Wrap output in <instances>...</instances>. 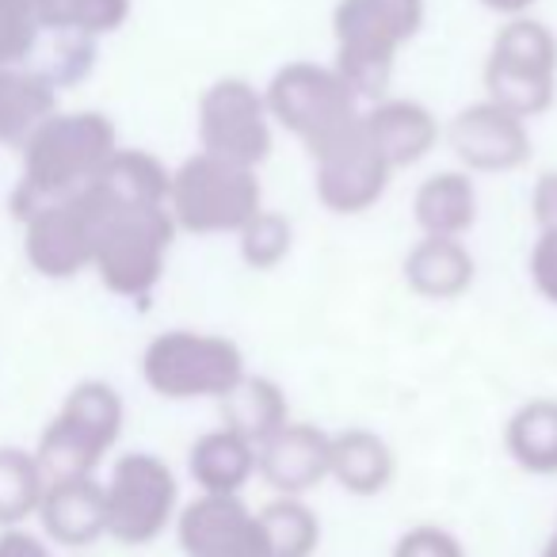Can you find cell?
Masks as SVG:
<instances>
[{"instance_id":"5b68a950","label":"cell","mask_w":557,"mask_h":557,"mask_svg":"<svg viewBox=\"0 0 557 557\" xmlns=\"http://www.w3.org/2000/svg\"><path fill=\"white\" fill-rule=\"evenodd\" d=\"M248 374L245 351L230 336L176 329L149 344L146 379L169 401H222Z\"/></svg>"},{"instance_id":"8992f818","label":"cell","mask_w":557,"mask_h":557,"mask_svg":"<svg viewBox=\"0 0 557 557\" xmlns=\"http://www.w3.org/2000/svg\"><path fill=\"white\" fill-rule=\"evenodd\" d=\"M100 207V202H96ZM176 237L169 207H146V210H103L100 207V230H96V263L103 278L119 295H146L157 287L164 271V256Z\"/></svg>"},{"instance_id":"603a6c76","label":"cell","mask_w":557,"mask_h":557,"mask_svg":"<svg viewBox=\"0 0 557 557\" xmlns=\"http://www.w3.org/2000/svg\"><path fill=\"white\" fill-rule=\"evenodd\" d=\"M131 0H50V9L62 24L88 27V32H111L123 24Z\"/></svg>"},{"instance_id":"7402d4cb","label":"cell","mask_w":557,"mask_h":557,"mask_svg":"<svg viewBox=\"0 0 557 557\" xmlns=\"http://www.w3.org/2000/svg\"><path fill=\"white\" fill-rule=\"evenodd\" d=\"M237 245H240V260L252 271H275L290 256V248H295V225H290L287 214L263 207L237 233Z\"/></svg>"},{"instance_id":"4316f807","label":"cell","mask_w":557,"mask_h":557,"mask_svg":"<svg viewBox=\"0 0 557 557\" xmlns=\"http://www.w3.org/2000/svg\"><path fill=\"white\" fill-rule=\"evenodd\" d=\"M488 12H496V16L504 20H516V16H527V12L534 9V0H481Z\"/></svg>"},{"instance_id":"7a4b0ae2","label":"cell","mask_w":557,"mask_h":557,"mask_svg":"<svg viewBox=\"0 0 557 557\" xmlns=\"http://www.w3.org/2000/svg\"><path fill=\"white\" fill-rule=\"evenodd\" d=\"M169 214L176 230L199 233V237H237L248 218L263 210V187L256 169L222 161V157L195 153L172 172L169 184Z\"/></svg>"},{"instance_id":"6da1fadb","label":"cell","mask_w":557,"mask_h":557,"mask_svg":"<svg viewBox=\"0 0 557 557\" xmlns=\"http://www.w3.org/2000/svg\"><path fill=\"white\" fill-rule=\"evenodd\" d=\"M424 0H341L333 12L336 73L359 100H382L394 77L397 54L417 39Z\"/></svg>"},{"instance_id":"8fae6325","label":"cell","mask_w":557,"mask_h":557,"mask_svg":"<svg viewBox=\"0 0 557 557\" xmlns=\"http://www.w3.org/2000/svg\"><path fill=\"white\" fill-rule=\"evenodd\" d=\"M329 440L318 424L290 420L278 428L263 447H256V473L275 488L278 496H302L329 481Z\"/></svg>"},{"instance_id":"7c38bea8","label":"cell","mask_w":557,"mask_h":557,"mask_svg":"<svg viewBox=\"0 0 557 557\" xmlns=\"http://www.w3.org/2000/svg\"><path fill=\"white\" fill-rule=\"evenodd\" d=\"M363 131L371 134L394 172L424 161L440 146V119L420 100H405V96L374 100V108L363 111Z\"/></svg>"},{"instance_id":"3957f363","label":"cell","mask_w":557,"mask_h":557,"mask_svg":"<svg viewBox=\"0 0 557 557\" xmlns=\"http://www.w3.org/2000/svg\"><path fill=\"white\" fill-rule=\"evenodd\" d=\"M557 39L546 24L516 16L496 32L485 62V100L527 123L554 108Z\"/></svg>"},{"instance_id":"83f0119b","label":"cell","mask_w":557,"mask_h":557,"mask_svg":"<svg viewBox=\"0 0 557 557\" xmlns=\"http://www.w3.org/2000/svg\"><path fill=\"white\" fill-rule=\"evenodd\" d=\"M539 557H557V523H554V534H549V542L542 546V554Z\"/></svg>"},{"instance_id":"484cf974","label":"cell","mask_w":557,"mask_h":557,"mask_svg":"<svg viewBox=\"0 0 557 557\" xmlns=\"http://www.w3.org/2000/svg\"><path fill=\"white\" fill-rule=\"evenodd\" d=\"M531 214H534V222H539V233L557 230V172H542V176L534 180Z\"/></svg>"},{"instance_id":"cb8c5ba5","label":"cell","mask_w":557,"mask_h":557,"mask_svg":"<svg viewBox=\"0 0 557 557\" xmlns=\"http://www.w3.org/2000/svg\"><path fill=\"white\" fill-rule=\"evenodd\" d=\"M394 557H466V549L450 531L435 523H420L397 539Z\"/></svg>"},{"instance_id":"4fadbf2b","label":"cell","mask_w":557,"mask_h":557,"mask_svg":"<svg viewBox=\"0 0 557 557\" xmlns=\"http://www.w3.org/2000/svg\"><path fill=\"white\" fill-rule=\"evenodd\" d=\"M176 508V481L157 458H131L119 470L115 519L131 539H153Z\"/></svg>"},{"instance_id":"ffe728a7","label":"cell","mask_w":557,"mask_h":557,"mask_svg":"<svg viewBox=\"0 0 557 557\" xmlns=\"http://www.w3.org/2000/svg\"><path fill=\"white\" fill-rule=\"evenodd\" d=\"M504 443L519 470L534 478L557 473V401L554 397H534L511 412L504 428Z\"/></svg>"},{"instance_id":"ba28073f","label":"cell","mask_w":557,"mask_h":557,"mask_svg":"<svg viewBox=\"0 0 557 557\" xmlns=\"http://www.w3.org/2000/svg\"><path fill=\"white\" fill-rule=\"evenodd\" d=\"M310 157H313V191H318L321 207L344 218L367 214L371 207H379V199L389 187V176H394L382 149L363 131V115H359L356 126H348L333 141L313 149Z\"/></svg>"},{"instance_id":"9c48e42d","label":"cell","mask_w":557,"mask_h":557,"mask_svg":"<svg viewBox=\"0 0 557 557\" xmlns=\"http://www.w3.org/2000/svg\"><path fill=\"white\" fill-rule=\"evenodd\" d=\"M447 146L466 172H516L531 161V131L519 115L481 100L447 123Z\"/></svg>"},{"instance_id":"2e32d148","label":"cell","mask_w":557,"mask_h":557,"mask_svg":"<svg viewBox=\"0 0 557 557\" xmlns=\"http://www.w3.org/2000/svg\"><path fill=\"white\" fill-rule=\"evenodd\" d=\"M412 218L424 237L462 240L478 222V187L470 172H432L412 195Z\"/></svg>"},{"instance_id":"5bb4252c","label":"cell","mask_w":557,"mask_h":557,"mask_svg":"<svg viewBox=\"0 0 557 557\" xmlns=\"http://www.w3.org/2000/svg\"><path fill=\"white\" fill-rule=\"evenodd\" d=\"M478 260L455 237H420L405 256V283L428 302H455L473 287Z\"/></svg>"},{"instance_id":"30bf717a","label":"cell","mask_w":557,"mask_h":557,"mask_svg":"<svg viewBox=\"0 0 557 557\" xmlns=\"http://www.w3.org/2000/svg\"><path fill=\"white\" fill-rule=\"evenodd\" d=\"M180 542L191 557H268L256 511L240 496L202 493L180 516Z\"/></svg>"},{"instance_id":"ac0fdd59","label":"cell","mask_w":557,"mask_h":557,"mask_svg":"<svg viewBox=\"0 0 557 557\" xmlns=\"http://www.w3.org/2000/svg\"><path fill=\"white\" fill-rule=\"evenodd\" d=\"M172 172H164L149 153H111L96 176V195L103 210H146L169 202Z\"/></svg>"},{"instance_id":"9a60e30c","label":"cell","mask_w":557,"mask_h":557,"mask_svg":"<svg viewBox=\"0 0 557 557\" xmlns=\"http://www.w3.org/2000/svg\"><path fill=\"white\" fill-rule=\"evenodd\" d=\"M397 473L394 447L371 428H348L329 440V478L351 496H379Z\"/></svg>"},{"instance_id":"e0dca14e","label":"cell","mask_w":557,"mask_h":557,"mask_svg":"<svg viewBox=\"0 0 557 557\" xmlns=\"http://www.w3.org/2000/svg\"><path fill=\"white\" fill-rule=\"evenodd\" d=\"M218 405H222V428H230L252 447H263L278 428L290 424L287 394L263 374H245Z\"/></svg>"},{"instance_id":"d6986e66","label":"cell","mask_w":557,"mask_h":557,"mask_svg":"<svg viewBox=\"0 0 557 557\" xmlns=\"http://www.w3.org/2000/svg\"><path fill=\"white\" fill-rule=\"evenodd\" d=\"M191 478L202 493L240 496V488L256 478V447L230 428H214L191 447Z\"/></svg>"},{"instance_id":"52a82bcc","label":"cell","mask_w":557,"mask_h":557,"mask_svg":"<svg viewBox=\"0 0 557 557\" xmlns=\"http://www.w3.org/2000/svg\"><path fill=\"white\" fill-rule=\"evenodd\" d=\"M199 141L202 153L260 169L275 146V123L260 88L245 77L214 81L199 100Z\"/></svg>"},{"instance_id":"44dd1931","label":"cell","mask_w":557,"mask_h":557,"mask_svg":"<svg viewBox=\"0 0 557 557\" xmlns=\"http://www.w3.org/2000/svg\"><path fill=\"white\" fill-rule=\"evenodd\" d=\"M263 554L268 557H313L321 546L318 511L302 496H278L256 511Z\"/></svg>"},{"instance_id":"277c9868","label":"cell","mask_w":557,"mask_h":557,"mask_svg":"<svg viewBox=\"0 0 557 557\" xmlns=\"http://www.w3.org/2000/svg\"><path fill=\"white\" fill-rule=\"evenodd\" d=\"M263 100H268L271 123L295 134L310 153L333 141L336 134H344L348 126H356L359 115H363L359 96L336 73V65L318 62L283 65L271 77V85L263 88Z\"/></svg>"},{"instance_id":"d4e9b609","label":"cell","mask_w":557,"mask_h":557,"mask_svg":"<svg viewBox=\"0 0 557 557\" xmlns=\"http://www.w3.org/2000/svg\"><path fill=\"white\" fill-rule=\"evenodd\" d=\"M531 283L549 306H557V230L539 233L531 248Z\"/></svg>"}]
</instances>
